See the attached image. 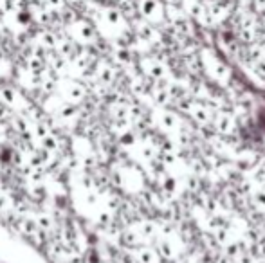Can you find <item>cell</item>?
Returning a JSON list of instances; mask_svg holds the SVG:
<instances>
[{
	"mask_svg": "<svg viewBox=\"0 0 265 263\" xmlns=\"http://www.w3.org/2000/svg\"><path fill=\"white\" fill-rule=\"evenodd\" d=\"M137 15L154 25H161L164 22H168L164 0H137Z\"/></svg>",
	"mask_w": 265,
	"mask_h": 263,
	"instance_id": "6da1fadb",
	"label": "cell"
},
{
	"mask_svg": "<svg viewBox=\"0 0 265 263\" xmlns=\"http://www.w3.org/2000/svg\"><path fill=\"white\" fill-rule=\"evenodd\" d=\"M56 94H60L65 101L69 103H76V105H82L88 96V87L80 79L74 78H62L60 79L58 90Z\"/></svg>",
	"mask_w": 265,
	"mask_h": 263,
	"instance_id": "7a4b0ae2",
	"label": "cell"
},
{
	"mask_svg": "<svg viewBox=\"0 0 265 263\" xmlns=\"http://www.w3.org/2000/svg\"><path fill=\"white\" fill-rule=\"evenodd\" d=\"M69 27V33H71V38L80 45H92V44H97V29L94 27L92 22L85 18H78L74 24L67 25Z\"/></svg>",
	"mask_w": 265,
	"mask_h": 263,
	"instance_id": "3957f363",
	"label": "cell"
},
{
	"mask_svg": "<svg viewBox=\"0 0 265 263\" xmlns=\"http://www.w3.org/2000/svg\"><path fill=\"white\" fill-rule=\"evenodd\" d=\"M202 62H204V68H206L207 72H209V76L215 79H224V81H227V79L231 78V68L227 67L224 62L220 60V56H218L215 51L207 49L202 53Z\"/></svg>",
	"mask_w": 265,
	"mask_h": 263,
	"instance_id": "277c9868",
	"label": "cell"
},
{
	"mask_svg": "<svg viewBox=\"0 0 265 263\" xmlns=\"http://www.w3.org/2000/svg\"><path fill=\"white\" fill-rule=\"evenodd\" d=\"M141 67H143V72L152 79H164L166 74H168V67L159 62V60L154 58H146L141 62Z\"/></svg>",
	"mask_w": 265,
	"mask_h": 263,
	"instance_id": "5b68a950",
	"label": "cell"
},
{
	"mask_svg": "<svg viewBox=\"0 0 265 263\" xmlns=\"http://www.w3.org/2000/svg\"><path fill=\"white\" fill-rule=\"evenodd\" d=\"M34 216H36V222H38L40 229L49 233L51 236H54V233H56L60 227V220L56 218L51 211H34Z\"/></svg>",
	"mask_w": 265,
	"mask_h": 263,
	"instance_id": "8992f818",
	"label": "cell"
},
{
	"mask_svg": "<svg viewBox=\"0 0 265 263\" xmlns=\"http://www.w3.org/2000/svg\"><path fill=\"white\" fill-rule=\"evenodd\" d=\"M96 79L103 85H110L116 81V68L112 64L97 62L96 64Z\"/></svg>",
	"mask_w": 265,
	"mask_h": 263,
	"instance_id": "52a82bcc",
	"label": "cell"
},
{
	"mask_svg": "<svg viewBox=\"0 0 265 263\" xmlns=\"http://www.w3.org/2000/svg\"><path fill=\"white\" fill-rule=\"evenodd\" d=\"M134 258L137 263H161V254L159 251L148 247H139L134 251Z\"/></svg>",
	"mask_w": 265,
	"mask_h": 263,
	"instance_id": "ba28073f",
	"label": "cell"
},
{
	"mask_svg": "<svg viewBox=\"0 0 265 263\" xmlns=\"http://www.w3.org/2000/svg\"><path fill=\"white\" fill-rule=\"evenodd\" d=\"M191 116L195 117V121H198V123L211 121V112L206 108V105H200V103H195L191 107Z\"/></svg>",
	"mask_w": 265,
	"mask_h": 263,
	"instance_id": "9c48e42d",
	"label": "cell"
},
{
	"mask_svg": "<svg viewBox=\"0 0 265 263\" xmlns=\"http://www.w3.org/2000/svg\"><path fill=\"white\" fill-rule=\"evenodd\" d=\"M233 127H235V123H233V119L227 116V114H220V116H217L218 132H222V133H229V132L233 130Z\"/></svg>",
	"mask_w": 265,
	"mask_h": 263,
	"instance_id": "30bf717a",
	"label": "cell"
},
{
	"mask_svg": "<svg viewBox=\"0 0 265 263\" xmlns=\"http://www.w3.org/2000/svg\"><path fill=\"white\" fill-rule=\"evenodd\" d=\"M178 125V119L172 112H163L161 114V127L166 130H175Z\"/></svg>",
	"mask_w": 265,
	"mask_h": 263,
	"instance_id": "8fae6325",
	"label": "cell"
},
{
	"mask_svg": "<svg viewBox=\"0 0 265 263\" xmlns=\"http://www.w3.org/2000/svg\"><path fill=\"white\" fill-rule=\"evenodd\" d=\"M159 254H161V258H166V260L175 258L174 245L170 244V242H166V240H161L159 242Z\"/></svg>",
	"mask_w": 265,
	"mask_h": 263,
	"instance_id": "7c38bea8",
	"label": "cell"
},
{
	"mask_svg": "<svg viewBox=\"0 0 265 263\" xmlns=\"http://www.w3.org/2000/svg\"><path fill=\"white\" fill-rule=\"evenodd\" d=\"M255 200L258 205H264L265 207V191H258V193L255 195Z\"/></svg>",
	"mask_w": 265,
	"mask_h": 263,
	"instance_id": "4fadbf2b",
	"label": "cell"
}]
</instances>
